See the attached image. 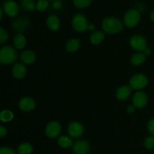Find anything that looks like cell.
<instances>
[{"instance_id":"6da1fadb","label":"cell","mask_w":154,"mask_h":154,"mask_svg":"<svg viewBox=\"0 0 154 154\" xmlns=\"http://www.w3.org/2000/svg\"><path fill=\"white\" fill-rule=\"evenodd\" d=\"M102 27L108 34H117L123 30V23L117 17H108L102 20Z\"/></svg>"},{"instance_id":"7a4b0ae2","label":"cell","mask_w":154,"mask_h":154,"mask_svg":"<svg viewBox=\"0 0 154 154\" xmlns=\"http://www.w3.org/2000/svg\"><path fill=\"white\" fill-rule=\"evenodd\" d=\"M17 58L16 51L12 47L5 46L0 50V63L2 65H10L15 63Z\"/></svg>"},{"instance_id":"3957f363","label":"cell","mask_w":154,"mask_h":154,"mask_svg":"<svg viewBox=\"0 0 154 154\" xmlns=\"http://www.w3.org/2000/svg\"><path fill=\"white\" fill-rule=\"evenodd\" d=\"M129 44L131 48L138 52H144L146 54H149L150 53V51L147 48V41L140 35H135L131 37Z\"/></svg>"},{"instance_id":"277c9868","label":"cell","mask_w":154,"mask_h":154,"mask_svg":"<svg viewBox=\"0 0 154 154\" xmlns=\"http://www.w3.org/2000/svg\"><path fill=\"white\" fill-rule=\"evenodd\" d=\"M141 20V14L138 11L135 9H130L126 12L123 17L124 24L129 28L135 27L138 24Z\"/></svg>"},{"instance_id":"5b68a950","label":"cell","mask_w":154,"mask_h":154,"mask_svg":"<svg viewBox=\"0 0 154 154\" xmlns=\"http://www.w3.org/2000/svg\"><path fill=\"white\" fill-rule=\"evenodd\" d=\"M148 84L147 76L143 74H137L132 76L129 81V86L134 90H140L145 88Z\"/></svg>"},{"instance_id":"8992f818","label":"cell","mask_w":154,"mask_h":154,"mask_svg":"<svg viewBox=\"0 0 154 154\" xmlns=\"http://www.w3.org/2000/svg\"><path fill=\"white\" fill-rule=\"evenodd\" d=\"M72 26L78 32H84L88 29V23L85 17L81 14H77L72 19Z\"/></svg>"},{"instance_id":"52a82bcc","label":"cell","mask_w":154,"mask_h":154,"mask_svg":"<svg viewBox=\"0 0 154 154\" xmlns=\"http://www.w3.org/2000/svg\"><path fill=\"white\" fill-rule=\"evenodd\" d=\"M62 131L60 123L57 121H52L48 123L45 128V133L49 138H56L60 135Z\"/></svg>"},{"instance_id":"ba28073f","label":"cell","mask_w":154,"mask_h":154,"mask_svg":"<svg viewBox=\"0 0 154 154\" xmlns=\"http://www.w3.org/2000/svg\"><path fill=\"white\" fill-rule=\"evenodd\" d=\"M84 132V126L80 122H72L68 127L69 136L73 138H78L82 136Z\"/></svg>"},{"instance_id":"9c48e42d","label":"cell","mask_w":154,"mask_h":154,"mask_svg":"<svg viewBox=\"0 0 154 154\" xmlns=\"http://www.w3.org/2000/svg\"><path fill=\"white\" fill-rule=\"evenodd\" d=\"M19 6L14 1L8 0L3 4V11L11 17H15L19 13Z\"/></svg>"},{"instance_id":"30bf717a","label":"cell","mask_w":154,"mask_h":154,"mask_svg":"<svg viewBox=\"0 0 154 154\" xmlns=\"http://www.w3.org/2000/svg\"><path fill=\"white\" fill-rule=\"evenodd\" d=\"M148 98L147 94L142 91H138L132 98V105L136 108H143L147 105Z\"/></svg>"},{"instance_id":"8fae6325","label":"cell","mask_w":154,"mask_h":154,"mask_svg":"<svg viewBox=\"0 0 154 154\" xmlns=\"http://www.w3.org/2000/svg\"><path fill=\"white\" fill-rule=\"evenodd\" d=\"M72 150L74 154H88L90 152V144L85 140H78L73 144Z\"/></svg>"},{"instance_id":"7c38bea8","label":"cell","mask_w":154,"mask_h":154,"mask_svg":"<svg viewBox=\"0 0 154 154\" xmlns=\"http://www.w3.org/2000/svg\"><path fill=\"white\" fill-rule=\"evenodd\" d=\"M35 102L34 99L31 97H26L22 98L19 102V108L21 111L24 112H29L35 108Z\"/></svg>"},{"instance_id":"4fadbf2b","label":"cell","mask_w":154,"mask_h":154,"mask_svg":"<svg viewBox=\"0 0 154 154\" xmlns=\"http://www.w3.org/2000/svg\"><path fill=\"white\" fill-rule=\"evenodd\" d=\"M132 89L129 85H123L119 87L116 91V97L118 100L124 101L130 96Z\"/></svg>"},{"instance_id":"5bb4252c","label":"cell","mask_w":154,"mask_h":154,"mask_svg":"<svg viewBox=\"0 0 154 154\" xmlns=\"http://www.w3.org/2000/svg\"><path fill=\"white\" fill-rule=\"evenodd\" d=\"M12 75L16 79H23V78H25V76L26 75L27 70L26 68L25 67V66L20 63H17V64H15L14 66L12 68Z\"/></svg>"},{"instance_id":"9a60e30c","label":"cell","mask_w":154,"mask_h":154,"mask_svg":"<svg viewBox=\"0 0 154 154\" xmlns=\"http://www.w3.org/2000/svg\"><path fill=\"white\" fill-rule=\"evenodd\" d=\"M29 23V20L27 17H20L18 19L15 20L12 23V26H13L14 29L17 32H23L26 30V27L28 26Z\"/></svg>"},{"instance_id":"2e32d148","label":"cell","mask_w":154,"mask_h":154,"mask_svg":"<svg viewBox=\"0 0 154 154\" xmlns=\"http://www.w3.org/2000/svg\"><path fill=\"white\" fill-rule=\"evenodd\" d=\"M36 60V55L32 51L30 50H26L23 52L21 53L20 54V60L24 64L30 65L32 64Z\"/></svg>"},{"instance_id":"e0dca14e","label":"cell","mask_w":154,"mask_h":154,"mask_svg":"<svg viewBox=\"0 0 154 154\" xmlns=\"http://www.w3.org/2000/svg\"><path fill=\"white\" fill-rule=\"evenodd\" d=\"M47 26L51 31H57L60 27V20L58 17L51 15L47 19Z\"/></svg>"},{"instance_id":"ac0fdd59","label":"cell","mask_w":154,"mask_h":154,"mask_svg":"<svg viewBox=\"0 0 154 154\" xmlns=\"http://www.w3.org/2000/svg\"><path fill=\"white\" fill-rule=\"evenodd\" d=\"M146 60V55L144 53L137 52L131 57L130 62L133 66H138L142 65Z\"/></svg>"},{"instance_id":"d6986e66","label":"cell","mask_w":154,"mask_h":154,"mask_svg":"<svg viewBox=\"0 0 154 154\" xmlns=\"http://www.w3.org/2000/svg\"><path fill=\"white\" fill-rule=\"evenodd\" d=\"M14 46L18 50H21L24 48L26 45V38L22 33H18L14 38Z\"/></svg>"},{"instance_id":"ffe728a7","label":"cell","mask_w":154,"mask_h":154,"mask_svg":"<svg viewBox=\"0 0 154 154\" xmlns=\"http://www.w3.org/2000/svg\"><path fill=\"white\" fill-rule=\"evenodd\" d=\"M105 37V32H103L102 31H95L90 35V42L95 45H99L103 42Z\"/></svg>"},{"instance_id":"44dd1931","label":"cell","mask_w":154,"mask_h":154,"mask_svg":"<svg viewBox=\"0 0 154 154\" xmlns=\"http://www.w3.org/2000/svg\"><path fill=\"white\" fill-rule=\"evenodd\" d=\"M57 143L63 148H69V147L73 146L72 138L68 135H61L59 137Z\"/></svg>"},{"instance_id":"7402d4cb","label":"cell","mask_w":154,"mask_h":154,"mask_svg":"<svg viewBox=\"0 0 154 154\" xmlns=\"http://www.w3.org/2000/svg\"><path fill=\"white\" fill-rule=\"evenodd\" d=\"M80 48V41L77 38H72L66 43V49L69 52H76Z\"/></svg>"},{"instance_id":"603a6c76","label":"cell","mask_w":154,"mask_h":154,"mask_svg":"<svg viewBox=\"0 0 154 154\" xmlns=\"http://www.w3.org/2000/svg\"><path fill=\"white\" fill-rule=\"evenodd\" d=\"M33 151V147L29 143H22L17 147L18 154H31Z\"/></svg>"},{"instance_id":"cb8c5ba5","label":"cell","mask_w":154,"mask_h":154,"mask_svg":"<svg viewBox=\"0 0 154 154\" xmlns=\"http://www.w3.org/2000/svg\"><path fill=\"white\" fill-rule=\"evenodd\" d=\"M20 4L23 8L27 11H32L36 9V4H35L34 0H21Z\"/></svg>"},{"instance_id":"d4e9b609","label":"cell","mask_w":154,"mask_h":154,"mask_svg":"<svg viewBox=\"0 0 154 154\" xmlns=\"http://www.w3.org/2000/svg\"><path fill=\"white\" fill-rule=\"evenodd\" d=\"M14 119V113L9 110H3L0 114V120L3 123H8Z\"/></svg>"},{"instance_id":"484cf974","label":"cell","mask_w":154,"mask_h":154,"mask_svg":"<svg viewBox=\"0 0 154 154\" xmlns=\"http://www.w3.org/2000/svg\"><path fill=\"white\" fill-rule=\"evenodd\" d=\"M49 7L48 0H38L36 2V10L38 11H45Z\"/></svg>"},{"instance_id":"4316f807","label":"cell","mask_w":154,"mask_h":154,"mask_svg":"<svg viewBox=\"0 0 154 154\" xmlns=\"http://www.w3.org/2000/svg\"><path fill=\"white\" fill-rule=\"evenodd\" d=\"M74 4L78 8H85L88 7L92 0H73Z\"/></svg>"},{"instance_id":"83f0119b","label":"cell","mask_w":154,"mask_h":154,"mask_svg":"<svg viewBox=\"0 0 154 154\" xmlns=\"http://www.w3.org/2000/svg\"><path fill=\"white\" fill-rule=\"evenodd\" d=\"M144 145L147 150H153L154 149V136H148L144 140Z\"/></svg>"},{"instance_id":"f1b7e54d","label":"cell","mask_w":154,"mask_h":154,"mask_svg":"<svg viewBox=\"0 0 154 154\" xmlns=\"http://www.w3.org/2000/svg\"><path fill=\"white\" fill-rule=\"evenodd\" d=\"M8 38V34L5 29H0V43L3 44Z\"/></svg>"},{"instance_id":"f546056e","label":"cell","mask_w":154,"mask_h":154,"mask_svg":"<svg viewBox=\"0 0 154 154\" xmlns=\"http://www.w3.org/2000/svg\"><path fill=\"white\" fill-rule=\"evenodd\" d=\"M0 154H17L13 149L8 147H1L0 148Z\"/></svg>"},{"instance_id":"4dcf8cb0","label":"cell","mask_w":154,"mask_h":154,"mask_svg":"<svg viewBox=\"0 0 154 154\" xmlns=\"http://www.w3.org/2000/svg\"><path fill=\"white\" fill-rule=\"evenodd\" d=\"M147 129H148L149 132L154 136V118L149 120L147 123Z\"/></svg>"},{"instance_id":"1f68e13d","label":"cell","mask_w":154,"mask_h":154,"mask_svg":"<svg viewBox=\"0 0 154 154\" xmlns=\"http://www.w3.org/2000/svg\"><path fill=\"white\" fill-rule=\"evenodd\" d=\"M53 8H54L55 10H60L63 7V2H62L61 0H54L53 2Z\"/></svg>"},{"instance_id":"d6a6232c","label":"cell","mask_w":154,"mask_h":154,"mask_svg":"<svg viewBox=\"0 0 154 154\" xmlns=\"http://www.w3.org/2000/svg\"><path fill=\"white\" fill-rule=\"evenodd\" d=\"M6 135H7V129L3 126H0V137L4 138Z\"/></svg>"},{"instance_id":"836d02e7","label":"cell","mask_w":154,"mask_h":154,"mask_svg":"<svg viewBox=\"0 0 154 154\" xmlns=\"http://www.w3.org/2000/svg\"><path fill=\"white\" fill-rule=\"evenodd\" d=\"M135 108H135L133 105H129L127 108V112L129 113V114H133L135 111Z\"/></svg>"},{"instance_id":"e575fe53","label":"cell","mask_w":154,"mask_h":154,"mask_svg":"<svg viewBox=\"0 0 154 154\" xmlns=\"http://www.w3.org/2000/svg\"><path fill=\"white\" fill-rule=\"evenodd\" d=\"M88 30H90V31H94L95 32V30H96V26H95V24H93V23L89 24Z\"/></svg>"},{"instance_id":"d590c367","label":"cell","mask_w":154,"mask_h":154,"mask_svg":"<svg viewBox=\"0 0 154 154\" xmlns=\"http://www.w3.org/2000/svg\"><path fill=\"white\" fill-rule=\"evenodd\" d=\"M150 19L153 22H154V10L152 11L151 14H150Z\"/></svg>"},{"instance_id":"8d00e7d4","label":"cell","mask_w":154,"mask_h":154,"mask_svg":"<svg viewBox=\"0 0 154 154\" xmlns=\"http://www.w3.org/2000/svg\"><path fill=\"white\" fill-rule=\"evenodd\" d=\"M3 17V8H0V20L2 19Z\"/></svg>"},{"instance_id":"74e56055","label":"cell","mask_w":154,"mask_h":154,"mask_svg":"<svg viewBox=\"0 0 154 154\" xmlns=\"http://www.w3.org/2000/svg\"><path fill=\"white\" fill-rule=\"evenodd\" d=\"M50 1H54V0H50Z\"/></svg>"}]
</instances>
